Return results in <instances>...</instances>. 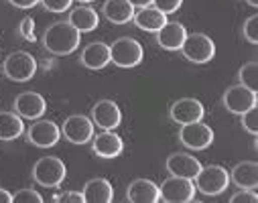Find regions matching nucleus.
<instances>
[{"mask_svg": "<svg viewBox=\"0 0 258 203\" xmlns=\"http://www.w3.org/2000/svg\"><path fill=\"white\" fill-rule=\"evenodd\" d=\"M13 201H15V203H41L43 197H41L35 189L25 187V189H21L17 195H13Z\"/></svg>", "mask_w": 258, "mask_h": 203, "instance_id": "cd10ccee", "label": "nucleus"}, {"mask_svg": "<svg viewBox=\"0 0 258 203\" xmlns=\"http://www.w3.org/2000/svg\"><path fill=\"white\" fill-rule=\"evenodd\" d=\"M19 33H21L23 39H27V41H35V21H33L31 17L23 19V23H21V27H19Z\"/></svg>", "mask_w": 258, "mask_h": 203, "instance_id": "2f4dec72", "label": "nucleus"}, {"mask_svg": "<svg viewBox=\"0 0 258 203\" xmlns=\"http://www.w3.org/2000/svg\"><path fill=\"white\" fill-rule=\"evenodd\" d=\"M145 57L143 45L133 39V37H120L110 45V61L116 63L118 67H124V70H131V67H137Z\"/></svg>", "mask_w": 258, "mask_h": 203, "instance_id": "7ed1b4c3", "label": "nucleus"}, {"mask_svg": "<svg viewBox=\"0 0 258 203\" xmlns=\"http://www.w3.org/2000/svg\"><path fill=\"white\" fill-rule=\"evenodd\" d=\"M82 63L88 67V70H104V67L110 63V45L102 43V41H96V43H90L84 53H82Z\"/></svg>", "mask_w": 258, "mask_h": 203, "instance_id": "aec40b11", "label": "nucleus"}, {"mask_svg": "<svg viewBox=\"0 0 258 203\" xmlns=\"http://www.w3.org/2000/svg\"><path fill=\"white\" fill-rule=\"evenodd\" d=\"M80 39L82 33L76 27H72L68 21H59L45 31L43 45L53 55H70L80 47Z\"/></svg>", "mask_w": 258, "mask_h": 203, "instance_id": "f257e3e1", "label": "nucleus"}, {"mask_svg": "<svg viewBox=\"0 0 258 203\" xmlns=\"http://www.w3.org/2000/svg\"><path fill=\"white\" fill-rule=\"evenodd\" d=\"M82 193H84V199L88 203H110L114 199L112 185L106 179H92V181H88Z\"/></svg>", "mask_w": 258, "mask_h": 203, "instance_id": "5701e85b", "label": "nucleus"}, {"mask_svg": "<svg viewBox=\"0 0 258 203\" xmlns=\"http://www.w3.org/2000/svg\"><path fill=\"white\" fill-rule=\"evenodd\" d=\"M230 179L234 181V185H238L240 189H256L258 187V165L254 161H244L238 163L232 173Z\"/></svg>", "mask_w": 258, "mask_h": 203, "instance_id": "4be33fe9", "label": "nucleus"}, {"mask_svg": "<svg viewBox=\"0 0 258 203\" xmlns=\"http://www.w3.org/2000/svg\"><path fill=\"white\" fill-rule=\"evenodd\" d=\"M179 139L191 151H204V149H208L214 143V130L208 124H204L202 120L189 122V124L181 126Z\"/></svg>", "mask_w": 258, "mask_h": 203, "instance_id": "6e6552de", "label": "nucleus"}, {"mask_svg": "<svg viewBox=\"0 0 258 203\" xmlns=\"http://www.w3.org/2000/svg\"><path fill=\"white\" fill-rule=\"evenodd\" d=\"M102 11L112 25H126L135 17V7L128 0H106Z\"/></svg>", "mask_w": 258, "mask_h": 203, "instance_id": "412c9836", "label": "nucleus"}, {"mask_svg": "<svg viewBox=\"0 0 258 203\" xmlns=\"http://www.w3.org/2000/svg\"><path fill=\"white\" fill-rule=\"evenodd\" d=\"M193 183H196V191H200V193H204L208 197H214V195H220V193H224L228 189L230 173L220 165L202 167V171L196 175Z\"/></svg>", "mask_w": 258, "mask_h": 203, "instance_id": "f03ea898", "label": "nucleus"}, {"mask_svg": "<svg viewBox=\"0 0 258 203\" xmlns=\"http://www.w3.org/2000/svg\"><path fill=\"white\" fill-rule=\"evenodd\" d=\"M27 137H29V141L35 147H39V149H51L61 139V128L53 120H39L37 118L35 124H31Z\"/></svg>", "mask_w": 258, "mask_h": 203, "instance_id": "9d476101", "label": "nucleus"}, {"mask_svg": "<svg viewBox=\"0 0 258 203\" xmlns=\"http://www.w3.org/2000/svg\"><path fill=\"white\" fill-rule=\"evenodd\" d=\"M244 37H246V41L252 43V45L258 43V17H256V15H252V17L244 23Z\"/></svg>", "mask_w": 258, "mask_h": 203, "instance_id": "c85d7f7f", "label": "nucleus"}, {"mask_svg": "<svg viewBox=\"0 0 258 203\" xmlns=\"http://www.w3.org/2000/svg\"><path fill=\"white\" fill-rule=\"evenodd\" d=\"M92 147L100 159H116L124 151L122 139L112 130H104L98 137H92Z\"/></svg>", "mask_w": 258, "mask_h": 203, "instance_id": "dca6fc26", "label": "nucleus"}, {"mask_svg": "<svg viewBox=\"0 0 258 203\" xmlns=\"http://www.w3.org/2000/svg\"><path fill=\"white\" fill-rule=\"evenodd\" d=\"M159 191H161V201H169V203H187L196 199V183H193V179H185V177L171 175L169 179L163 181Z\"/></svg>", "mask_w": 258, "mask_h": 203, "instance_id": "423d86ee", "label": "nucleus"}, {"mask_svg": "<svg viewBox=\"0 0 258 203\" xmlns=\"http://www.w3.org/2000/svg\"><path fill=\"white\" fill-rule=\"evenodd\" d=\"M0 203H13V195L3 187H0Z\"/></svg>", "mask_w": 258, "mask_h": 203, "instance_id": "c9c22d12", "label": "nucleus"}, {"mask_svg": "<svg viewBox=\"0 0 258 203\" xmlns=\"http://www.w3.org/2000/svg\"><path fill=\"white\" fill-rule=\"evenodd\" d=\"M181 51H183L185 59H189L191 63H208L216 55V45L208 35L193 33V35L185 37V41L181 45Z\"/></svg>", "mask_w": 258, "mask_h": 203, "instance_id": "39448f33", "label": "nucleus"}, {"mask_svg": "<svg viewBox=\"0 0 258 203\" xmlns=\"http://www.w3.org/2000/svg\"><path fill=\"white\" fill-rule=\"evenodd\" d=\"M61 134L74 145H86L94 137V122L88 116L76 114L61 124Z\"/></svg>", "mask_w": 258, "mask_h": 203, "instance_id": "1a4fd4ad", "label": "nucleus"}, {"mask_svg": "<svg viewBox=\"0 0 258 203\" xmlns=\"http://www.w3.org/2000/svg\"><path fill=\"white\" fill-rule=\"evenodd\" d=\"M72 27H76L80 33H92L98 23H100V17L94 9L90 7H78L70 13V21H68Z\"/></svg>", "mask_w": 258, "mask_h": 203, "instance_id": "b1692460", "label": "nucleus"}, {"mask_svg": "<svg viewBox=\"0 0 258 203\" xmlns=\"http://www.w3.org/2000/svg\"><path fill=\"white\" fill-rule=\"evenodd\" d=\"M246 3H248L250 7H258V0H246Z\"/></svg>", "mask_w": 258, "mask_h": 203, "instance_id": "4c0bfd02", "label": "nucleus"}, {"mask_svg": "<svg viewBox=\"0 0 258 203\" xmlns=\"http://www.w3.org/2000/svg\"><path fill=\"white\" fill-rule=\"evenodd\" d=\"M126 199L135 201V203H157V201H161V191H159V185H155L153 181L137 179L128 185Z\"/></svg>", "mask_w": 258, "mask_h": 203, "instance_id": "f3484780", "label": "nucleus"}, {"mask_svg": "<svg viewBox=\"0 0 258 203\" xmlns=\"http://www.w3.org/2000/svg\"><path fill=\"white\" fill-rule=\"evenodd\" d=\"M9 3L13 5V7H17V9H23V11H27V9H33V7H37L41 0H9Z\"/></svg>", "mask_w": 258, "mask_h": 203, "instance_id": "f704fd0d", "label": "nucleus"}, {"mask_svg": "<svg viewBox=\"0 0 258 203\" xmlns=\"http://www.w3.org/2000/svg\"><path fill=\"white\" fill-rule=\"evenodd\" d=\"M238 78H240L242 86H246L252 92H258V63L250 61V63L242 65L240 72H238Z\"/></svg>", "mask_w": 258, "mask_h": 203, "instance_id": "a878e982", "label": "nucleus"}, {"mask_svg": "<svg viewBox=\"0 0 258 203\" xmlns=\"http://www.w3.org/2000/svg\"><path fill=\"white\" fill-rule=\"evenodd\" d=\"M133 21L139 29H143L147 33H157L167 23V15L161 13L159 9H155L153 5H149V7H141L139 11H135Z\"/></svg>", "mask_w": 258, "mask_h": 203, "instance_id": "6ab92c4d", "label": "nucleus"}, {"mask_svg": "<svg viewBox=\"0 0 258 203\" xmlns=\"http://www.w3.org/2000/svg\"><path fill=\"white\" fill-rule=\"evenodd\" d=\"M55 201H61V203H68V201H72V203H84L86 199H84V193H80V191H68V193L55 197Z\"/></svg>", "mask_w": 258, "mask_h": 203, "instance_id": "72a5a7b5", "label": "nucleus"}, {"mask_svg": "<svg viewBox=\"0 0 258 203\" xmlns=\"http://www.w3.org/2000/svg\"><path fill=\"white\" fill-rule=\"evenodd\" d=\"M47 110V104H45V98L37 92H23L15 98V112L21 116V118H27V120H37L45 114Z\"/></svg>", "mask_w": 258, "mask_h": 203, "instance_id": "ddd939ff", "label": "nucleus"}, {"mask_svg": "<svg viewBox=\"0 0 258 203\" xmlns=\"http://www.w3.org/2000/svg\"><path fill=\"white\" fill-rule=\"evenodd\" d=\"M33 177L43 187H59L66 179V165L57 157H43L33 167Z\"/></svg>", "mask_w": 258, "mask_h": 203, "instance_id": "20e7f679", "label": "nucleus"}, {"mask_svg": "<svg viewBox=\"0 0 258 203\" xmlns=\"http://www.w3.org/2000/svg\"><path fill=\"white\" fill-rule=\"evenodd\" d=\"M92 122H94V126H98L102 130H114L122 122V112H120V108H118L116 102H112V100H100L92 108Z\"/></svg>", "mask_w": 258, "mask_h": 203, "instance_id": "f8f14e48", "label": "nucleus"}, {"mask_svg": "<svg viewBox=\"0 0 258 203\" xmlns=\"http://www.w3.org/2000/svg\"><path fill=\"white\" fill-rule=\"evenodd\" d=\"M181 5H183V0H153V7L159 9V11L165 13V15L177 13V11L181 9Z\"/></svg>", "mask_w": 258, "mask_h": 203, "instance_id": "c756f323", "label": "nucleus"}, {"mask_svg": "<svg viewBox=\"0 0 258 203\" xmlns=\"http://www.w3.org/2000/svg\"><path fill=\"white\" fill-rule=\"evenodd\" d=\"M80 3H84V5H86V3H94V0H80Z\"/></svg>", "mask_w": 258, "mask_h": 203, "instance_id": "58836bf2", "label": "nucleus"}, {"mask_svg": "<svg viewBox=\"0 0 258 203\" xmlns=\"http://www.w3.org/2000/svg\"><path fill=\"white\" fill-rule=\"evenodd\" d=\"M187 37V31L181 23H165L159 31H157V43L167 49V51H179L183 41Z\"/></svg>", "mask_w": 258, "mask_h": 203, "instance_id": "a211bd4d", "label": "nucleus"}, {"mask_svg": "<svg viewBox=\"0 0 258 203\" xmlns=\"http://www.w3.org/2000/svg\"><path fill=\"white\" fill-rule=\"evenodd\" d=\"M23 132L25 124L17 112H0V141H17Z\"/></svg>", "mask_w": 258, "mask_h": 203, "instance_id": "393cba45", "label": "nucleus"}, {"mask_svg": "<svg viewBox=\"0 0 258 203\" xmlns=\"http://www.w3.org/2000/svg\"><path fill=\"white\" fill-rule=\"evenodd\" d=\"M240 116H242V126H244V130L256 137V134H258V110H256V106L250 108V110H246V112L240 114Z\"/></svg>", "mask_w": 258, "mask_h": 203, "instance_id": "bb28decb", "label": "nucleus"}, {"mask_svg": "<svg viewBox=\"0 0 258 203\" xmlns=\"http://www.w3.org/2000/svg\"><path fill=\"white\" fill-rule=\"evenodd\" d=\"M49 13H68L74 0H41Z\"/></svg>", "mask_w": 258, "mask_h": 203, "instance_id": "7c9ffc66", "label": "nucleus"}, {"mask_svg": "<svg viewBox=\"0 0 258 203\" xmlns=\"http://www.w3.org/2000/svg\"><path fill=\"white\" fill-rule=\"evenodd\" d=\"M206 114L204 104L196 98H181L171 106V118L177 124H189V122H198Z\"/></svg>", "mask_w": 258, "mask_h": 203, "instance_id": "4468645a", "label": "nucleus"}, {"mask_svg": "<svg viewBox=\"0 0 258 203\" xmlns=\"http://www.w3.org/2000/svg\"><path fill=\"white\" fill-rule=\"evenodd\" d=\"M256 102H258L256 92L248 90V88L242 86V84L228 88L226 94H224V106H226V110L232 112V114H244L246 110L254 108Z\"/></svg>", "mask_w": 258, "mask_h": 203, "instance_id": "9b49d317", "label": "nucleus"}, {"mask_svg": "<svg viewBox=\"0 0 258 203\" xmlns=\"http://www.w3.org/2000/svg\"><path fill=\"white\" fill-rule=\"evenodd\" d=\"M167 171L175 177L196 179V175L202 171V163L189 153H173L167 159Z\"/></svg>", "mask_w": 258, "mask_h": 203, "instance_id": "2eb2a0df", "label": "nucleus"}, {"mask_svg": "<svg viewBox=\"0 0 258 203\" xmlns=\"http://www.w3.org/2000/svg\"><path fill=\"white\" fill-rule=\"evenodd\" d=\"M256 201H258V195L254 193V189H242L232 197V203H256Z\"/></svg>", "mask_w": 258, "mask_h": 203, "instance_id": "473e14b6", "label": "nucleus"}, {"mask_svg": "<svg viewBox=\"0 0 258 203\" xmlns=\"http://www.w3.org/2000/svg\"><path fill=\"white\" fill-rule=\"evenodd\" d=\"M37 72V61L27 51H15L5 59V74L13 82H29Z\"/></svg>", "mask_w": 258, "mask_h": 203, "instance_id": "0eeeda50", "label": "nucleus"}, {"mask_svg": "<svg viewBox=\"0 0 258 203\" xmlns=\"http://www.w3.org/2000/svg\"><path fill=\"white\" fill-rule=\"evenodd\" d=\"M135 9H141V7H149V5H153V0H128Z\"/></svg>", "mask_w": 258, "mask_h": 203, "instance_id": "e433bc0d", "label": "nucleus"}]
</instances>
